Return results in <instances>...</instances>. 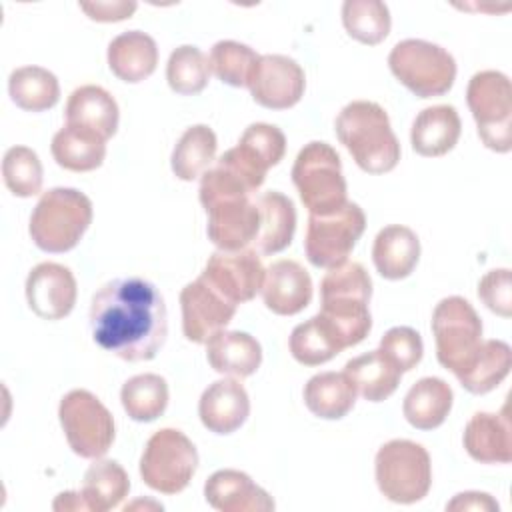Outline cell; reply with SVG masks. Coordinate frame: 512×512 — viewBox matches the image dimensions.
Listing matches in <instances>:
<instances>
[{
    "instance_id": "6da1fadb",
    "label": "cell",
    "mask_w": 512,
    "mask_h": 512,
    "mask_svg": "<svg viewBox=\"0 0 512 512\" xmlns=\"http://www.w3.org/2000/svg\"><path fill=\"white\" fill-rule=\"evenodd\" d=\"M94 342L128 362L152 360L168 332L160 290L138 276L106 282L90 304Z\"/></svg>"
},
{
    "instance_id": "7a4b0ae2",
    "label": "cell",
    "mask_w": 512,
    "mask_h": 512,
    "mask_svg": "<svg viewBox=\"0 0 512 512\" xmlns=\"http://www.w3.org/2000/svg\"><path fill=\"white\" fill-rule=\"evenodd\" d=\"M200 202L208 214V238L220 250H242L254 242L260 212L252 190L216 162L200 180Z\"/></svg>"
},
{
    "instance_id": "3957f363",
    "label": "cell",
    "mask_w": 512,
    "mask_h": 512,
    "mask_svg": "<svg viewBox=\"0 0 512 512\" xmlns=\"http://www.w3.org/2000/svg\"><path fill=\"white\" fill-rule=\"evenodd\" d=\"M372 280L360 262H342L328 268L320 284L322 306L316 314L336 342L344 348L360 344L370 328L372 316L368 302Z\"/></svg>"
},
{
    "instance_id": "277c9868",
    "label": "cell",
    "mask_w": 512,
    "mask_h": 512,
    "mask_svg": "<svg viewBox=\"0 0 512 512\" xmlns=\"http://www.w3.org/2000/svg\"><path fill=\"white\" fill-rule=\"evenodd\" d=\"M340 144L368 174H384L396 168L400 144L392 132L386 110L370 100L346 104L334 124Z\"/></svg>"
},
{
    "instance_id": "5b68a950",
    "label": "cell",
    "mask_w": 512,
    "mask_h": 512,
    "mask_svg": "<svg viewBox=\"0 0 512 512\" xmlns=\"http://www.w3.org/2000/svg\"><path fill=\"white\" fill-rule=\"evenodd\" d=\"M92 222V202L76 188L44 192L32 210L28 232L34 244L50 254L72 250Z\"/></svg>"
},
{
    "instance_id": "8992f818",
    "label": "cell",
    "mask_w": 512,
    "mask_h": 512,
    "mask_svg": "<svg viewBox=\"0 0 512 512\" xmlns=\"http://www.w3.org/2000/svg\"><path fill=\"white\" fill-rule=\"evenodd\" d=\"M292 182L314 216L338 212L346 200V180L338 152L326 142H308L292 166Z\"/></svg>"
},
{
    "instance_id": "52a82bcc",
    "label": "cell",
    "mask_w": 512,
    "mask_h": 512,
    "mask_svg": "<svg viewBox=\"0 0 512 512\" xmlns=\"http://www.w3.org/2000/svg\"><path fill=\"white\" fill-rule=\"evenodd\" d=\"M388 66L398 82L418 98L444 96L456 78L454 56L442 46L418 38L398 42L388 56Z\"/></svg>"
},
{
    "instance_id": "ba28073f",
    "label": "cell",
    "mask_w": 512,
    "mask_h": 512,
    "mask_svg": "<svg viewBox=\"0 0 512 512\" xmlns=\"http://www.w3.org/2000/svg\"><path fill=\"white\" fill-rule=\"evenodd\" d=\"M432 334L438 362L454 376H460L480 350L482 320L468 300L448 296L432 312Z\"/></svg>"
},
{
    "instance_id": "9c48e42d",
    "label": "cell",
    "mask_w": 512,
    "mask_h": 512,
    "mask_svg": "<svg viewBox=\"0 0 512 512\" xmlns=\"http://www.w3.org/2000/svg\"><path fill=\"white\" fill-rule=\"evenodd\" d=\"M376 484L396 504L422 500L432 484V464L426 448L412 440H390L376 452Z\"/></svg>"
},
{
    "instance_id": "30bf717a",
    "label": "cell",
    "mask_w": 512,
    "mask_h": 512,
    "mask_svg": "<svg viewBox=\"0 0 512 512\" xmlns=\"http://www.w3.org/2000/svg\"><path fill=\"white\" fill-rule=\"evenodd\" d=\"M466 102L484 146L494 152H510L512 86L508 76L498 70L476 72L468 82Z\"/></svg>"
},
{
    "instance_id": "8fae6325",
    "label": "cell",
    "mask_w": 512,
    "mask_h": 512,
    "mask_svg": "<svg viewBox=\"0 0 512 512\" xmlns=\"http://www.w3.org/2000/svg\"><path fill=\"white\" fill-rule=\"evenodd\" d=\"M196 468V446L176 428L154 432L140 458V476L144 484L162 494L182 492L190 484Z\"/></svg>"
},
{
    "instance_id": "7c38bea8",
    "label": "cell",
    "mask_w": 512,
    "mask_h": 512,
    "mask_svg": "<svg viewBox=\"0 0 512 512\" xmlns=\"http://www.w3.org/2000/svg\"><path fill=\"white\" fill-rule=\"evenodd\" d=\"M68 446L82 458H102L114 442L110 410L88 390H70L58 406Z\"/></svg>"
},
{
    "instance_id": "4fadbf2b",
    "label": "cell",
    "mask_w": 512,
    "mask_h": 512,
    "mask_svg": "<svg viewBox=\"0 0 512 512\" xmlns=\"http://www.w3.org/2000/svg\"><path fill=\"white\" fill-rule=\"evenodd\" d=\"M366 228L364 210L356 202H346L338 212L308 218L304 252L312 266L334 268L346 262L348 254Z\"/></svg>"
},
{
    "instance_id": "5bb4252c",
    "label": "cell",
    "mask_w": 512,
    "mask_h": 512,
    "mask_svg": "<svg viewBox=\"0 0 512 512\" xmlns=\"http://www.w3.org/2000/svg\"><path fill=\"white\" fill-rule=\"evenodd\" d=\"M286 152V136L278 126L256 122L250 124L238 140V146L226 150L218 164L234 172L252 192H256L266 178L268 168L276 166Z\"/></svg>"
},
{
    "instance_id": "9a60e30c",
    "label": "cell",
    "mask_w": 512,
    "mask_h": 512,
    "mask_svg": "<svg viewBox=\"0 0 512 512\" xmlns=\"http://www.w3.org/2000/svg\"><path fill=\"white\" fill-rule=\"evenodd\" d=\"M200 276L238 306L262 290L266 270L256 250H216Z\"/></svg>"
},
{
    "instance_id": "2e32d148",
    "label": "cell",
    "mask_w": 512,
    "mask_h": 512,
    "mask_svg": "<svg viewBox=\"0 0 512 512\" xmlns=\"http://www.w3.org/2000/svg\"><path fill=\"white\" fill-rule=\"evenodd\" d=\"M182 332L194 344H206L224 330L236 314V304L224 298L208 280L198 276L180 292Z\"/></svg>"
},
{
    "instance_id": "e0dca14e",
    "label": "cell",
    "mask_w": 512,
    "mask_h": 512,
    "mask_svg": "<svg viewBox=\"0 0 512 512\" xmlns=\"http://www.w3.org/2000/svg\"><path fill=\"white\" fill-rule=\"evenodd\" d=\"M250 94L256 104L270 110H286L300 102L306 88L302 66L284 54L260 56L252 78Z\"/></svg>"
},
{
    "instance_id": "ac0fdd59",
    "label": "cell",
    "mask_w": 512,
    "mask_h": 512,
    "mask_svg": "<svg viewBox=\"0 0 512 512\" xmlns=\"http://www.w3.org/2000/svg\"><path fill=\"white\" fill-rule=\"evenodd\" d=\"M26 300L30 310L44 320L66 318L76 304V278L62 264L42 262L26 278Z\"/></svg>"
},
{
    "instance_id": "d6986e66",
    "label": "cell",
    "mask_w": 512,
    "mask_h": 512,
    "mask_svg": "<svg viewBox=\"0 0 512 512\" xmlns=\"http://www.w3.org/2000/svg\"><path fill=\"white\" fill-rule=\"evenodd\" d=\"M262 298L274 314L294 316L312 300V278L296 260L272 262L264 276Z\"/></svg>"
},
{
    "instance_id": "ffe728a7",
    "label": "cell",
    "mask_w": 512,
    "mask_h": 512,
    "mask_svg": "<svg viewBox=\"0 0 512 512\" xmlns=\"http://www.w3.org/2000/svg\"><path fill=\"white\" fill-rule=\"evenodd\" d=\"M198 414L214 434H232L238 430L250 414V398L244 386L234 378H222L212 382L200 396Z\"/></svg>"
},
{
    "instance_id": "44dd1931",
    "label": "cell",
    "mask_w": 512,
    "mask_h": 512,
    "mask_svg": "<svg viewBox=\"0 0 512 512\" xmlns=\"http://www.w3.org/2000/svg\"><path fill=\"white\" fill-rule=\"evenodd\" d=\"M206 502L220 512H270L274 500L246 472L218 470L204 484Z\"/></svg>"
},
{
    "instance_id": "7402d4cb",
    "label": "cell",
    "mask_w": 512,
    "mask_h": 512,
    "mask_svg": "<svg viewBox=\"0 0 512 512\" xmlns=\"http://www.w3.org/2000/svg\"><path fill=\"white\" fill-rule=\"evenodd\" d=\"M464 448L480 464H508L512 460V432L508 406L502 412H476L462 436Z\"/></svg>"
},
{
    "instance_id": "603a6c76",
    "label": "cell",
    "mask_w": 512,
    "mask_h": 512,
    "mask_svg": "<svg viewBox=\"0 0 512 512\" xmlns=\"http://www.w3.org/2000/svg\"><path fill=\"white\" fill-rule=\"evenodd\" d=\"M66 124L108 140L118 128V104L112 94L100 86H80L66 102Z\"/></svg>"
},
{
    "instance_id": "cb8c5ba5",
    "label": "cell",
    "mask_w": 512,
    "mask_h": 512,
    "mask_svg": "<svg viewBox=\"0 0 512 512\" xmlns=\"http://www.w3.org/2000/svg\"><path fill=\"white\" fill-rule=\"evenodd\" d=\"M462 132V122L454 106L436 104L424 108L412 122L410 142L414 152L426 158L444 156L450 152Z\"/></svg>"
},
{
    "instance_id": "d4e9b609",
    "label": "cell",
    "mask_w": 512,
    "mask_h": 512,
    "mask_svg": "<svg viewBox=\"0 0 512 512\" xmlns=\"http://www.w3.org/2000/svg\"><path fill=\"white\" fill-rule=\"evenodd\" d=\"M420 258V240L414 230L402 224L384 226L372 246V260L386 280H402L412 274Z\"/></svg>"
},
{
    "instance_id": "484cf974",
    "label": "cell",
    "mask_w": 512,
    "mask_h": 512,
    "mask_svg": "<svg viewBox=\"0 0 512 512\" xmlns=\"http://www.w3.org/2000/svg\"><path fill=\"white\" fill-rule=\"evenodd\" d=\"M206 358L218 374L246 378L260 368L262 348L248 332L220 330L206 342Z\"/></svg>"
},
{
    "instance_id": "4316f807",
    "label": "cell",
    "mask_w": 512,
    "mask_h": 512,
    "mask_svg": "<svg viewBox=\"0 0 512 512\" xmlns=\"http://www.w3.org/2000/svg\"><path fill=\"white\" fill-rule=\"evenodd\" d=\"M158 64V48L152 36L140 30L118 34L108 46V66L114 76L136 84L152 76Z\"/></svg>"
},
{
    "instance_id": "83f0119b",
    "label": "cell",
    "mask_w": 512,
    "mask_h": 512,
    "mask_svg": "<svg viewBox=\"0 0 512 512\" xmlns=\"http://www.w3.org/2000/svg\"><path fill=\"white\" fill-rule=\"evenodd\" d=\"M260 228L254 238L256 252L276 254L290 246L296 230V208L288 196L276 190L264 192L258 200Z\"/></svg>"
},
{
    "instance_id": "f1b7e54d",
    "label": "cell",
    "mask_w": 512,
    "mask_h": 512,
    "mask_svg": "<svg viewBox=\"0 0 512 512\" xmlns=\"http://www.w3.org/2000/svg\"><path fill=\"white\" fill-rule=\"evenodd\" d=\"M454 392L442 378H420L406 394L402 412L410 426L418 430L438 428L450 414Z\"/></svg>"
},
{
    "instance_id": "f546056e",
    "label": "cell",
    "mask_w": 512,
    "mask_h": 512,
    "mask_svg": "<svg viewBox=\"0 0 512 512\" xmlns=\"http://www.w3.org/2000/svg\"><path fill=\"white\" fill-rule=\"evenodd\" d=\"M356 402V386L346 372L314 374L304 386L306 408L324 420L344 418Z\"/></svg>"
},
{
    "instance_id": "4dcf8cb0",
    "label": "cell",
    "mask_w": 512,
    "mask_h": 512,
    "mask_svg": "<svg viewBox=\"0 0 512 512\" xmlns=\"http://www.w3.org/2000/svg\"><path fill=\"white\" fill-rule=\"evenodd\" d=\"M344 372L368 402H382L394 394L402 372L380 352L372 350L346 362Z\"/></svg>"
},
{
    "instance_id": "1f68e13d",
    "label": "cell",
    "mask_w": 512,
    "mask_h": 512,
    "mask_svg": "<svg viewBox=\"0 0 512 512\" xmlns=\"http://www.w3.org/2000/svg\"><path fill=\"white\" fill-rule=\"evenodd\" d=\"M50 150L58 166L72 172H90L104 162L106 140L94 132L66 124L54 134Z\"/></svg>"
},
{
    "instance_id": "d6a6232c",
    "label": "cell",
    "mask_w": 512,
    "mask_h": 512,
    "mask_svg": "<svg viewBox=\"0 0 512 512\" xmlns=\"http://www.w3.org/2000/svg\"><path fill=\"white\" fill-rule=\"evenodd\" d=\"M130 492L126 470L116 460H98L90 464L82 482V498L92 512L116 508Z\"/></svg>"
},
{
    "instance_id": "836d02e7",
    "label": "cell",
    "mask_w": 512,
    "mask_h": 512,
    "mask_svg": "<svg viewBox=\"0 0 512 512\" xmlns=\"http://www.w3.org/2000/svg\"><path fill=\"white\" fill-rule=\"evenodd\" d=\"M12 102L28 112H44L56 106L60 98L58 78L42 66L16 68L8 78Z\"/></svg>"
},
{
    "instance_id": "e575fe53",
    "label": "cell",
    "mask_w": 512,
    "mask_h": 512,
    "mask_svg": "<svg viewBox=\"0 0 512 512\" xmlns=\"http://www.w3.org/2000/svg\"><path fill=\"white\" fill-rule=\"evenodd\" d=\"M510 366L512 350L504 340H482L474 362L456 378L470 394H486L508 376Z\"/></svg>"
},
{
    "instance_id": "d590c367",
    "label": "cell",
    "mask_w": 512,
    "mask_h": 512,
    "mask_svg": "<svg viewBox=\"0 0 512 512\" xmlns=\"http://www.w3.org/2000/svg\"><path fill=\"white\" fill-rule=\"evenodd\" d=\"M216 134L206 124L190 126L174 146L170 164L176 178L192 182L202 176L216 156Z\"/></svg>"
},
{
    "instance_id": "8d00e7d4",
    "label": "cell",
    "mask_w": 512,
    "mask_h": 512,
    "mask_svg": "<svg viewBox=\"0 0 512 512\" xmlns=\"http://www.w3.org/2000/svg\"><path fill=\"white\" fill-rule=\"evenodd\" d=\"M120 400L132 420L152 422L168 406V384L158 374H138L124 382Z\"/></svg>"
},
{
    "instance_id": "74e56055",
    "label": "cell",
    "mask_w": 512,
    "mask_h": 512,
    "mask_svg": "<svg viewBox=\"0 0 512 512\" xmlns=\"http://www.w3.org/2000/svg\"><path fill=\"white\" fill-rule=\"evenodd\" d=\"M342 24L354 40L376 46L388 36L392 22L384 2L348 0L342 4Z\"/></svg>"
},
{
    "instance_id": "f35d334b",
    "label": "cell",
    "mask_w": 512,
    "mask_h": 512,
    "mask_svg": "<svg viewBox=\"0 0 512 512\" xmlns=\"http://www.w3.org/2000/svg\"><path fill=\"white\" fill-rule=\"evenodd\" d=\"M210 78V64L198 46H178L172 50L166 64V80L176 94L192 96L206 88Z\"/></svg>"
},
{
    "instance_id": "ab89813d",
    "label": "cell",
    "mask_w": 512,
    "mask_h": 512,
    "mask_svg": "<svg viewBox=\"0 0 512 512\" xmlns=\"http://www.w3.org/2000/svg\"><path fill=\"white\" fill-rule=\"evenodd\" d=\"M260 60L250 46L236 40H220L212 46L208 64L210 70L228 86L244 88L250 84L252 72Z\"/></svg>"
},
{
    "instance_id": "60d3db41",
    "label": "cell",
    "mask_w": 512,
    "mask_h": 512,
    "mask_svg": "<svg viewBox=\"0 0 512 512\" xmlns=\"http://www.w3.org/2000/svg\"><path fill=\"white\" fill-rule=\"evenodd\" d=\"M290 352L304 366H320L342 352V346L328 332L318 316L298 324L290 334Z\"/></svg>"
},
{
    "instance_id": "b9f144b4",
    "label": "cell",
    "mask_w": 512,
    "mask_h": 512,
    "mask_svg": "<svg viewBox=\"0 0 512 512\" xmlns=\"http://www.w3.org/2000/svg\"><path fill=\"white\" fill-rule=\"evenodd\" d=\"M6 188L20 198H30L42 188V162L28 146H12L2 160Z\"/></svg>"
},
{
    "instance_id": "7bdbcfd3",
    "label": "cell",
    "mask_w": 512,
    "mask_h": 512,
    "mask_svg": "<svg viewBox=\"0 0 512 512\" xmlns=\"http://www.w3.org/2000/svg\"><path fill=\"white\" fill-rule=\"evenodd\" d=\"M380 352L400 370H412L424 352L420 334L410 326H394L380 340Z\"/></svg>"
},
{
    "instance_id": "ee69618b",
    "label": "cell",
    "mask_w": 512,
    "mask_h": 512,
    "mask_svg": "<svg viewBox=\"0 0 512 512\" xmlns=\"http://www.w3.org/2000/svg\"><path fill=\"white\" fill-rule=\"evenodd\" d=\"M478 298L494 314L508 318L512 314V280L508 268L490 270L478 282Z\"/></svg>"
},
{
    "instance_id": "f6af8a7d",
    "label": "cell",
    "mask_w": 512,
    "mask_h": 512,
    "mask_svg": "<svg viewBox=\"0 0 512 512\" xmlns=\"http://www.w3.org/2000/svg\"><path fill=\"white\" fill-rule=\"evenodd\" d=\"M80 8L98 22H118L130 18L136 10V2H94V4H80Z\"/></svg>"
},
{
    "instance_id": "bcb514c9",
    "label": "cell",
    "mask_w": 512,
    "mask_h": 512,
    "mask_svg": "<svg viewBox=\"0 0 512 512\" xmlns=\"http://www.w3.org/2000/svg\"><path fill=\"white\" fill-rule=\"evenodd\" d=\"M446 510H498V502L486 492H462L446 504Z\"/></svg>"
},
{
    "instance_id": "7dc6e473",
    "label": "cell",
    "mask_w": 512,
    "mask_h": 512,
    "mask_svg": "<svg viewBox=\"0 0 512 512\" xmlns=\"http://www.w3.org/2000/svg\"><path fill=\"white\" fill-rule=\"evenodd\" d=\"M52 508L54 510H64V512H68V510H88L80 492H62V494H58Z\"/></svg>"
}]
</instances>
